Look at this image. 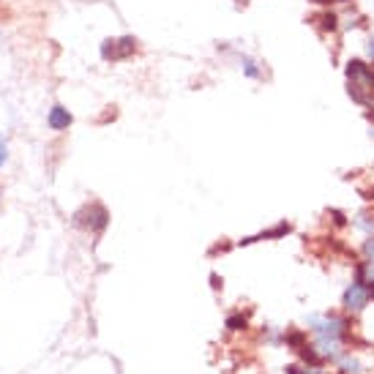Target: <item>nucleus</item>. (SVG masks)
<instances>
[{
    "mask_svg": "<svg viewBox=\"0 0 374 374\" xmlns=\"http://www.w3.org/2000/svg\"><path fill=\"white\" fill-rule=\"evenodd\" d=\"M347 93L361 107L374 109V66L366 60H349L347 63Z\"/></svg>",
    "mask_w": 374,
    "mask_h": 374,
    "instance_id": "1",
    "label": "nucleus"
},
{
    "mask_svg": "<svg viewBox=\"0 0 374 374\" xmlns=\"http://www.w3.org/2000/svg\"><path fill=\"white\" fill-rule=\"evenodd\" d=\"M309 328L320 339H345L349 330V320L336 317V314H312L309 317Z\"/></svg>",
    "mask_w": 374,
    "mask_h": 374,
    "instance_id": "2",
    "label": "nucleus"
},
{
    "mask_svg": "<svg viewBox=\"0 0 374 374\" xmlns=\"http://www.w3.org/2000/svg\"><path fill=\"white\" fill-rule=\"evenodd\" d=\"M134 50H137V41H134L131 36H123V39H107V41L101 44V58L118 63V60H126L128 55H134Z\"/></svg>",
    "mask_w": 374,
    "mask_h": 374,
    "instance_id": "3",
    "label": "nucleus"
},
{
    "mask_svg": "<svg viewBox=\"0 0 374 374\" xmlns=\"http://www.w3.org/2000/svg\"><path fill=\"white\" fill-rule=\"evenodd\" d=\"M369 290H366V284H363V279H358L355 276V281L347 287V293H345V309L352 312V314H358V312H363L366 309V303H369Z\"/></svg>",
    "mask_w": 374,
    "mask_h": 374,
    "instance_id": "4",
    "label": "nucleus"
},
{
    "mask_svg": "<svg viewBox=\"0 0 374 374\" xmlns=\"http://www.w3.org/2000/svg\"><path fill=\"white\" fill-rule=\"evenodd\" d=\"M107 211L101 208V205H88V208H82L79 213H76V225L85 227V229H91V232H101L104 227H107Z\"/></svg>",
    "mask_w": 374,
    "mask_h": 374,
    "instance_id": "5",
    "label": "nucleus"
},
{
    "mask_svg": "<svg viewBox=\"0 0 374 374\" xmlns=\"http://www.w3.org/2000/svg\"><path fill=\"white\" fill-rule=\"evenodd\" d=\"M314 349H317V355L325 358V361H339L345 355L342 339H320V336H314Z\"/></svg>",
    "mask_w": 374,
    "mask_h": 374,
    "instance_id": "6",
    "label": "nucleus"
},
{
    "mask_svg": "<svg viewBox=\"0 0 374 374\" xmlns=\"http://www.w3.org/2000/svg\"><path fill=\"white\" fill-rule=\"evenodd\" d=\"M312 22L317 25L320 33H336L339 30V14H333V11H323V14H317V17H312Z\"/></svg>",
    "mask_w": 374,
    "mask_h": 374,
    "instance_id": "7",
    "label": "nucleus"
},
{
    "mask_svg": "<svg viewBox=\"0 0 374 374\" xmlns=\"http://www.w3.org/2000/svg\"><path fill=\"white\" fill-rule=\"evenodd\" d=\"M50 126L55 128V131L69 128V126H72V115H69V109H63V107H52L50 109Z\"/></svg>",
    "mask_w": 374,
    "mask_h": 374,
    "instance_id": "8",
    "label": "nucleus"
},
{
    "mask_svg": "<svg viewBox=\"0 0 374 374\" xmlns=\"http://www.w3.org/2000/svg\"><path fill=\"white\" fill-rule=\"evenodd\" d=\"M284 342H287V347H293V349H295V352H300V349L309 347V345H306V336H303L300 330H287Z\"/></svg>",
    "mask_w": 374,
    "mask_h": 374,
    "instance_id": "9",
    "label": "nucleus"
},
{
    "mask_svg": "<svg viewBox=\"0 0 374 374\" xmlns=\"http://www.w3.org/2000/svg\"><path fill=\"white\" fill-rule=\"evenodd\" d=\"M339 369H342V374H361V361H355L349 355H342L339 358Z\"/></svg>",
    "mask_w": 374,
    "mask_h": 374,
    "instance_id": "10",
    "label": "nucleus"
},
{
    "mask_svg": "<svg viewBox=\"0 0 374 374\" xmlns=\"http://www.w3.org/2000/svg\"><path fill=\"white\" fill-rule=\"evenodd\" d=\"M246 323H249L246 314H232V317H227V328H229V330H243Z\"/></svg>",
    "mask_w": 374,
    "mask_h": 374,
    "instance_id": "11",
    "label": "nucleus"
},
{
    "mask_svg": "<svg viewBox=\"0 0 374 374\" xmlns=\"http://www.w3.org/2000/svg\"><path fill=\"white\" fill-rule=\"evenodd\" d=\"M243 72H246V76H251V79H260V76H262V72L257 69V60H251V58H243Z\"/></svg>",
    "mask_w": 374,
    "mask_h": 374,
    "instance_id": "12",
    "label": "nucleus"
},
{
    "mask_svg": "<svg viewBox=\"0 0 374 374\" xmlns=\"http://www.w3.org/2000/svg\"><path fill=\"white\" fill-rule=\"evenodd\" d=\"M287 374H328L320 366H287Z\"/></svg>",
    "mask_w": 374,
    "mask_h": 374,
    "instance_id": "13",
    "label": "nucleus"
},
{
    "mask_svg": "<svg viewBox=\"0 0 374 374\" xmlns=\"http://www.w3.org/2000/svg\"><path fill=\"white\" fill-rule=\"evenodd\" d=\"M363 257H366V260H374V235H369L366 243H363Z\"/></svg>",
    "mask_w": 374,
    "mask_h": 374,
    "instance_id": "14",
    "label": "nucleus"
},
{
    "mask_svg": "<svg viewBox=\"0 0 374 374\" xmlns=\"http://www.w3.org/2000/svg\"><path fill=\"white\" fill-rule=\"evenodd\" d=\"M330 219H333V225L336 227L347 225V219H345V213H342V211H330Z\"/></svg>",
    "mask_w": 374,
    "mask_h": 374,
    "instance_id": "15",
    "label": "nucleus"
},
{
    "mask_svg": "<svg viewBox=\"0 0 374 374\" xmlns=\"http://www.w3.org/2000/svg\"><path fill=\"white\" fill-rule=\"evenodd\" d=\"M366 55H369V63L374 66V39H369V41H366Z\"/></svg>",
    "mask_w": 374,
    "mask_h": 374,
    "instance_id": "16",
    "label": "nucleus"
},
{
    "mask_svg": "<svg viewBox=\"0 0 374 374\" xmlns=\"http://www.w3.org/2000/svg\"><path fill=\"white\" fill-rule=\"evenodd\" d=\"M6 156H8V153H6V142H3V140H0V164H3V161H6Z\"/></svg>",
    "mask_w": 374,
    "mask_h": 374,
    "instance_id": "17",
    "label": "nucleus"
}]
</instances>
